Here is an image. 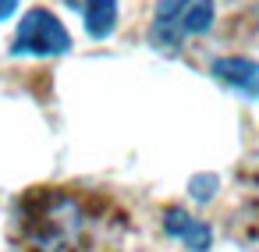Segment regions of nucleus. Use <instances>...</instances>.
Returning <instances> with one entry per match:
<instances>
[{
    "mask_svg": "<svg viewBox=\"0 0 259 252\" xmlns=\"http://www.w3.org/2000/svg\"><path fill=\"white\" fill-rule=\"evenodd\" d=\"M18 11V0H0V22H8Z\"/></svg>",
    "mask_w": 259,
    "mask_h": 252,
    "instance_id": "obj_7",
    "label": "nucleus"
},
{
    "mask_svg": "<svg viewBox=\"0 0 259 252\" xmlns=\"http://www.w3.org/2000/svg\"><path fill=\"white\" fill-rule=\"evenodd\" d=\"M209 188H217V178H209V174L192 181V195H195V199H209V195H213Z\"/></svg>",
    "mask_w": 259,
    "mask_h": 252,
    "instance_id": "obj_6",
    "label": "nucleus"
},
{
    "mask_svg": "<svg viewBox=\"0 0 259 252\" xmlns=\"http://www.w3.org/2000/svg\"><path fill=\"white\" fill-rule=\"evenodd\" d=\"M217 22L213 0H160L153 11V43L163 50H178L185 39L209 32Z\"/></svg>",
    "mask_w": 259,
    "mask_h": 252,
    "instance_id": "obj_1",
    "label": "nucleus"
},
{
    "mask_svg": "<svg viewBox=\"0 0 259 252\" xmlns=\"http://www.w3.org/2000/svg\"><path fill=\"white\" fill-rule=\"evenodd\" d=\"M71 50V32L64 29V22L47 11V8H29L18 22L11 54L18 57H61Z\"/></svg>",
    "mask_w": 259,
    "mask_h": 252,
    "instance_id": "obj_2",
    "label": "nucleus"
},
{
    "mask_svg": "<svg viewBox=\"0 0 259 252\" xmlns=\"http://www.w3.org/2000/svg\"><path fill=\"white\" fill-rule=\"evenodd\" d=\"M209 75L220 86H227V89H234L248 100H259V61H252V57H217L209 64Z\"/></svg>",
    "mask_w": 259,
    "mask_h": 252,
    "instance_id": "obj_3",
    "label": "nucleus"
},
{
    "mask_svg": "<svg viewBox=\"0 0 259 252\" xmlns=\"http://www.w3.org/2000/svg\"><path fill=\"white\" fill-rule=\"evenodd\" d=\"M82 15V25L93 39H107L117 29V0H68Z\"/></svg>",
    "mask_w": 259,
    "mask_h": 252,
    "instance_id": "obj_5",
    "label": "nucleus"
},
{
    "mask_svg": "<svg viewBox=\"0 0 259 252\" xmlns=\"http://www.w3.org/2000/svg\"><path fill=\"white\" fill-rule=\"evenodd\" d=\"M163 231H167L170 238H181V241H185L188 248H195V252H206L209 241H213V231H209L202 220H195L192 213L178 209V206H170V209L163 213Z\"/></svg>",
    "mask_w": 259,
    "mask_h": 252,
    "instance_id": "obj_4",
    "label": "nucleus"
}]
</instances>
